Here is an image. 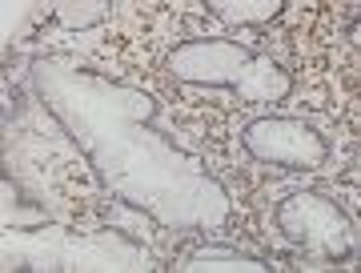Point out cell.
Here are the masks:
<instances>
[{
    "instance_id": "52a82bcc",
    "label": "cell",
    "mask_w": 361,
    "mask_h": 273,
    "mask_svg": "<svg viewBox=\"0 0 361 273\" xmlns=\"http://www.w3.org/2000/svg\"><path fill=\"white\" fill-rule=\"evenodd\" d=\"M209 13L225 25H269L281 16V0H209Z\"/></svg>"
},
{
    "instance_id": "277c9868",
    "label": "cell",
    "mask_w": 361,
    "mask_h": 273,
    "mask_svg": "<svg viewBox=\"0 0 361 273\" xmlns=\"http://www.w3.org/2000/svg\"><path fill=\"white\" fill-rule=\"evenodd\" d=\"M273 225L317 269L337 265V261H349L353 249H357V225H353V217L341 209V201L317 193V189H297V193L281 197L277 213H273Z\"/></svg>"
},
{
    "instance_id": "6da1fadb",
    "label": "cell",
    "mask_w": 361,
    "mask_h": 273,
    "mask_svg": "<svg viewBox=\"0 0 361 273\" xmlns=\"http://www.w3.org/2000/svg\"><path fill=\"white\" fill-rule=\"evenodd\" d=\"M28 92L121 205L173 233H217L229 222V189L201 153L157 129V101L145 89L121 85L80 56H37L28 65Z\"/></svg>"
},
{
    "instance_id": "8992f818",
    "label": "cell",
    "mask_w": 361,
    "mask_h": 273,
    "mask_svg": "<svg viewBox=\"0 0 361 273\" xmlns=\"http://www.w3.org/2000/svg\"><path fill=\"white\" fill-rule=\"evenodd\" d=\"M180 273H269L273 265L245 245H229V241H205V245L189 249L177 265Z\"/></svg>"
},
{
    "instance_id": "7a4b0ae2",
    "label": "cell",
    "mask_w": 361,
    "mask_h": 273,
    "mask_svg": "<svg viewBox=\"0 0 361 273\" xmlns=\"http://www.w3.org/2000/svg\"><path fill=\"white\" fill-rule=\"evenodd\" d=\"M165 73L189 89L233 92L249 104H281L293 92V73L277 56L229 37L180 40L165 56Z\"/></svg>"
},
{
    "instance_id": "5b68a950",
    "label": "cell",
    "mask_w": 361,
    "mask_h": 273,
    "mask_svg": "<svg viewBox=\"0 0 361 273\" xmlns=\"http://www.w3.org/2000/svg\"><path fill=\"white\" fill-rule=\"evenodd\" d=\"M241 145L257 165H269L277 173H317L329 161V141L322 137V129L281 113L253 117L241 133Z\"/></svg>"
},
{
    "instance_id": "ba28073f",
    "label": "cell",
    "mask_w": 361,
    "mask_h": 273,
    "mask_svg": "<svg viewBox=\"0 0 361 273\" xmlns=\"http://www.w3.org/2000/svg\"><path fill=\"white\" fill-rule=\"evenodd\" d=\"M109 13H113V4H109V0H56V4H49L52 20H56L61 28H73V32L104 25Z\"/></svg>"
},
{
    "instance_id": "3957f363",
    "label": "cell",
    "mask_w": 361,
    "mask_h": 273,
    "mask_svg": "<svg viewBox=\"0 0 361 273\" xmlns=\"http://www.w3.org/2000/svg\"><path fill=\"white\" fill-rule=\"evenodd\" d=\"M65 229H20L4 225V269H153V253L121 229L61 237Z\"/></svg>"
}]
</instances>
